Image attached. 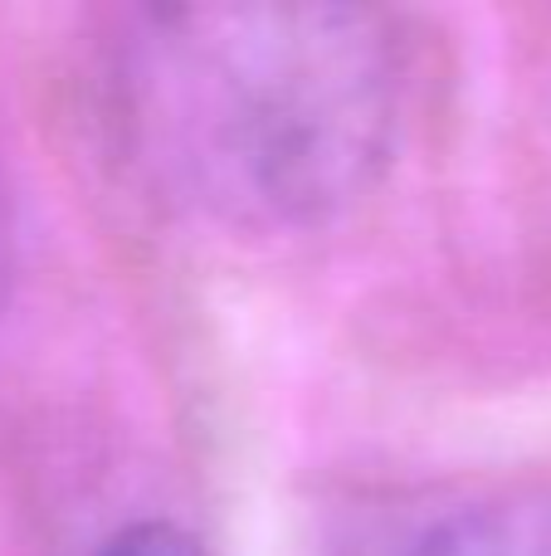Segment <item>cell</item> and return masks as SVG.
Returning <instances> with one entry per match:
<instances>
[{
	"label": "cell",
	"mask_w": 551,
	"mask_h": 556,
	"mask_svg": "<svg viewBox=\"0 0 551 556\" xmlns=\"http://www.w3.org/2000/svg\"><path fill=\"white\" fill-rule=\"evenodd\" d=\"M410 54L361 5L146 10L117 49V132L171 205L303 230L357 205L400 142Z\"/></svg>",
	"instance_id": "cell-1"
},
{
	"label": "cell",
	"mask_w": 551,
	"mask_h": 556,
	"mask_svg": "<svg viewBox=\"0 0 551 556\" xmlns=\"http://www.w3.org/2000/svg\"><path fill=\"white\" fill-rule=\"evenodd\" d=\"M410 556H551V483L454 513Z\"/></svg>",
	"instance_id": "cell-2"
},
{
	"label": "cell",
	"mask_w": 551,
	"mask_h": 556,
	"mask_svg": "<svg viewBox=\"0 0 551 556\" xmlns=\"http://www.w3.org/2000/svg\"><path fill=\"white\" fill-rule=\"evenodd\" d=\"M88 556H210L195 532L176 528V522H132V528L113 532L98 552Z\"/></svg>",
	"instance_id": "cell-3"
},
{
	"label": "cell",
	"mask_w": 551,
	"mask_h": 556,
	"mask_svg": "<svg viewBox=\"0 0 551 556\" xmlns=\"http://www.w3.org/2000/svg\"><path fill=\"white\" fill-rule=\"evenodd\" d=\"M10 278H15V225H10V201L5 186H0V313H5L10 298Z\"/></svg>",
	"instance_id": "cell-4"
}]
</instances>
